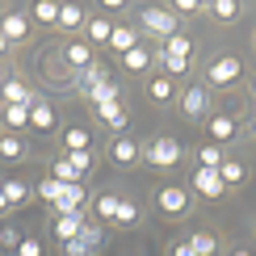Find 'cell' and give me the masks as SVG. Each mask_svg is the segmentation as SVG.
Masks as SVG:
<instances>
[{
	"instance_id": "1",
	"label": "cell",
	"mask_w": 256,
	"mask_h": 256,
	"mask_svg": "<svg viewBox=\"0 0 256 256\" xmlns=\"http://www.w3.org/2000/svg\"><path fill=\"white\" fill-rule=\"evenodd\" d=\"M138 26H143L147 34H156V38H172V34H180V17L172 13V8H160V4L138 8Z\"/></svg>"
},
{
	"instance_id": "2",
	"label": "cell",
	"mask_w": 256,
	"mask_h": 256,
	"mask_svg": "<svg viewBox=\"0 0 256 256\" xmlns=\"http://www.w3.org/2000/svg\"><path fill=\"white\" fill-rule=\"evenodd\" d=\"M240 72H244L240 55H218V59L206 68V88H231V84L240 80Z\"/></svg>"
},
{
	"instance_id": "3",
	"label": "cell",
	"mask_w": 256,
	"mask_h": 256,
	"mask_svg": "<svg viewBox=\"0 0 256 256\" xmlns=\"http://www.w3.org/2000/svg\"><path fill=\"white\" fill-rule=\"evenodd\" d=\"M180 114H185L189 122H206L210 118V88L206 84H189V88L180 92Z\"/></svg>"
},
{
	"instance_id": "4",
	"label": "cell",
	"mask_w": 256,
	"mask_h": 256,
	"mask_svg": "<svg viewBox=\"0 0 256 256\" xmlns=\"http://www.w3.org/2000/svg\"><path fill=\"white\" fill-rule=\"evenodd\" d=\"M143 160L152 168H172L176 160H180V143H176V138H168V134H160V138H152V143L143 147Z\"/></svg>"
},
{
	"instance_id": "5",
	"label": "cell",
	"mask_w": 256,
	"mask_h": 256,
	"mask_svg": "<svg viewBox=\"0 0 256 256\" xmlns=\"http://www.w3.org/2000/svg\"><path fill=\"white\" fill-rule=\"evenodd\" d=\"M156 206H160V214L164 218H180L189 210V189H180V185H160L156 189Z\"/></svg>"
},
{
	"instance_id": "6",
	"label": "cell",
	"mask_w": 256,
	"mask_h": 256,
	"mask_svg": "<svg viewBox=\"0 0 256 256\" xmlns=\"http://www.w3.org/2000/svg\"><path fill=\"white\" fill-rule=\"evenodd\" d=\"M30 30H34V21H30L26 8H8V13L0 17V38H4L8 46H13V42H26Z\"/></svg>"
},
{
	"instance_id": "7",
	"label": "cell",
	"mask_w": 256,
	"mask_h": 256,
	"mask_svg": "<svg viewBox=\"0 0 256 256\" xmlns=\"http://www.w3.org/2000/svg\"><path fill=\"white\" fill-rule=\"evenodd\" d=\"M84 227H88L84 210H76V214H55V222H50V231H55L59 248H63V244H76V240L84 236Z\"/></svg>"
},
{
	"instance_id": "8",
	"label": "cell",
	"mask_w": 256,
	"mask_h": 256,
	"mask_svg": "<svg viewBox=\"0 0 256 256\" xmlns=\"http://www.w3.org/2000/svg\"><path fill=\"white\" fill-rule=\"evenodd\" d=\"M236 134H240V122L231 118V114H210V118H206V138H210L214 147L231 143Z\"/></svg>"
},
{
	"instance_id": "9",
	"label": "cell",
	"mask_w": 256,
	"mask_h": 256,
	"mask_svg": "<svg viewBox=\"0 0 256 256\" xmlns=\"http://www.w3.org/2000/svg\"><path fill=\"white\" fill-rule=\"evenodd\" d=\"M110 160H114L118 168H130V164H138V160H143V147H138L130 134H114V143H110Z\"/></svg>"
},
{
	"instance_id": "10",
	"label": "cell",
	"mask_w": 256,
	"mask_h": 256,
	"mask_svg": "<svg viewBox=\"0 0 256 256\" xmlns=\"http://www.w3.org/2000/svg\"><path fill=\"white\" fill-rule=\"evenodd\" d=\"M30 126H34L38 134H55L59 130V110L34 97V105H30Z\"/></svg>"
},
{
	"instance_id": "11",
	"label": "cell",
	"mask_w": 256,
	"mask_h": 256,
	"mask_svg": "<svg viewBox=\"0 0 256 256\" xmlns=\"http://www.w3.org/2000/svg\"><path fill=\"white\" fill-rule=\"evenodd\" d=\"M63 63H68V68H76V72H88L92 63H97V55H92V46L84 38H76V42H68V46H63Z\"/></svg>"
},
{
	"instance_id": "12",
	"label": "cell",
	"mask_w": 256,
	"mask_h": 256,
	"mask_svg": "<svg viewBox=\"0 0 256 256\" xmlns=\"http://www.w3.org/2000/svg\"><path fill=\"white\" fill-rule=\"evenodd\" d=\"M0 105H34V92H30V84L21 76H8L0 84Z\"/></svg>"
},
{
	"instance_id": "13",
	"label": "cell",
	"mask_w": 256,
	"mask_h": 256,
	"mask_svg": "<svg viewBox=\"0 0 256 256\" xmlns=\"http://www.w3.org/2000/svg\"><path fill=\"white\" fill-rule=\"evenodd\" d=\"M194 194H202L206 202H218L222 194H227V185H222L218 172H206V168H198L194 172Z\"/></svg>"
},
{
	"instance_id": "14",
	"label": "cell",
	"mask_w": 256,
	"mask_h": 256,
	"mask_svg": "<svg viewBox=\"0 0 256 256\" xmlns=\"http://www.w3.org/2000/svg\"><path fill=\"white\" fill-rule=\"evenodd\" d=\"M97 118L110 126L114 134H126V126H130V114L122 110V101H110V105H97Z\"/></svg>"
},
{
	"instance_id": "15",
	"label": "cell",
	"mask_w": 256,
	"mask_h": 256,
	"mask_svg": "<svg viewBox=\"0 0 256 256\" xmlns=\"http://www.w3.org/2000/svg\"><path fill=\"white\" fill-rule=\"evenodd\" d=\"M26 156H30V143L21 134H0V160L4 164H21Z\"/></svg>"
},
{
	"instance_id": "16",
	"label": "cell",
	"mask_w": 256,
	"mask_h": 256,
	"mask_svg": "<svg viewBox=\"0 0 256 256\" xmlns=\"http://www.w3.org/2000/svg\"><path fill=\"white\" fill-rule=\"evenodd\" d=\"M84 202H88L84 185H63V198L55 202V214H76V210H84Z\"/></svg>"
},
{
	"instance_id": "17",
	"label": "cell",
	"mask_w": 256,
	"mask_h": 256,
	"mask_svg": "<svg viewBox=\"0 0 256 256\" xmlns=\"http://www.w3.org/2000/svg\"><path fill=\"white\" fill-rule=\"evenodd\" d=\"M110 34H114V21L110 17H88L84 21V42H88V46H105V42H110Z\"/></svg>"
},
{
	"instance_id": "18",
	"label": "cell",
	"mask_w": 256,
	"mask_h": 256,
	"mask_svg": "<svg viewBox=\"0 0 256 256\" xmlns=\"http://www.w3.org/2000/svg\"><path fill=\"white\" fill-rule=\"evenodd\" d=\"M172 97H176V84L168 80L164 72H160V76H152V80H147V101H156V105H168Z\"/></svg>"
},
{
	"instance_id": "19",
	"label": "cell",
	"mask_w": 256,
	"mask_h": 256,
	"mask_svg": "<svg viewBox=\"0 0 256 256\" xmlns=\"http://www.w3.org/2000/svg\"><path fill=\"white\" fill-rule=\"evenodd\" d=\"M84 21H88L84 4H59V30H63V34H72V30H84Z\"/></svg>"
},
{
	"instance_id": "20",
	"label": "cell",
	"mask_w": 256,
	"mask_h": 256,
	"mask_svg": "<svg viewBox=\"0 0 256 256\" xmlns=\"http://www.w3.org/2000/svg\"><path fill=\"white\" fill-rule=\"evenodd\" d=\"M110 50H118V55H126V50H134L138 46V34H134V26H114V34L110 42H105Z\"/></svg>"
},
{
	"instance_id": "21",
	"label": "cell",
	"mask_w": 256,
	"mask_h": 256,
	"mask_svg": "<svg viewBox=\"0 0 256 256\" xmlns=\"http://www.w3.org/2000/svg\"><path fill=\"white\" fill-rule=\"evenodd\" d=\"M84 97H88V101H92V110H97V105L118 101V97H122V88H118V80H101V84H92V88L84 92Z\"/></svg>"
},
{
	"instance_id": "22",
	"label": "cell",
	"mask_w": 256,
	"mask_h": 256,
	"mask_svg": "<svg viewBox=\"0 0 256 256\" xmlns=\"http://www.w3.org/2000/svg\"><path fill=\"white\" fill-rule=\"evenodd\" d=\"M4 134H17V130H26L30 126V105H4Z\"/></svg>"
},
{
	"instance_id": "23",
	"label": "cell",
	"mask_w": 256,
	"mask_h": 256,
	"mask_svg": "<svg viewBox=\"0 0 256 256\" xmlns=\"http://www.w3.org/2000/svg\"><path fill=\"white\" fill-rule=\"evenodd\" d=\"M63 152H92V134L84 126H68L63 130Z\"/></svg>"
},
{
	"instance_id": "24",
	"label": "cell",
	"mask_w": 256,
	"mask_h": 256,
	"mask_svg": "<svg viewBox=\"0 0 256 256\" xmlns=\"http://www.w3.org/2000/svg\"><path fill=\"white\" fill-rule=\"evenodd\" d=\"M30 21L34 26H59V0H38L30 8Z\"/></svg>"
},
{
	"instance_id": "25",
	"label": "cell",
	"mask_w": 256,
	"mask_h": 256,
	"mask_svg": "<svg viewBox=\"0 0 256 256\" xmlns=\"http://www.w3.org/2000/svg\"><path fill=\"white\" fill-rule=\"evenodd\" d=\"M0 189H4V198H8V210H13V206H26V202H30V185H26L21 176L0 180Z\"/></svg>"
},
{
	"instance_id": "26",
	"label": "cell",
	"mask_w": 256,
	"mask_h": 256,
	"mask_svg": "<svg viewBox=\"0 0 256 256\" xmlns=\"http://www.w3.org/2000/svg\"><path fill=\"white\" fill-rule=\"evenodd\" d=\"M118 206H122V198H118V194H97V198H92V210H97V218H101V222H114Z\"/></svg>"
},
{
	"instance_id": "27",
	"label": "cell",
	"mask_w": 256,
	"mask_h": 256,
	"mask_svg": "<svg viewBox=\"0 0 256 256\" xmlns=\"http://www.w3.org/2000/svg\"><path fill=\"white\" fill-rule=\"evenodd\" d=\"M160 55H176V59H189V55H194V38H185V34H172V38H164Z\"/></svg>"
},
{
	"instance_id": "28",
	"label": "cell",
	"mask_w": 256,
	"mask_h": 256,
	"mask_svg": "<svg viewBox=\"0 0 256 256\" xmlns=\"http://www.w3.org/2000/svg\"><path fill=\"white\" fill-rule=\"evenodd\" d=\"M122 68H126V72H152V50H147V46L126 50V55H122Z\"/></svg>"
},
{
	"instance_id": "29",
	"label": "cell",
	"mask_w": 256,
	"mask_h": 256,
	"mask_svg": "<svg viewBox=\"0 0 256 256\" xmlns=\"http://www.w3.org/2000/svg\"><path fill=\"white\" fill-rule=\"evenodd\" d=\"M222 147H214V143H206V147H198V168H206V172H218L222 168Z\"/></svg>"
},
{
	"instance_id": "30",
	"label": "cell",
	"mask_w": 256,
	"mask_h": 256,
	"mask_svg": "<svg viewBox=\"0 0 256 256\" xmlns=\"http://www.w3.org/2000/svg\"><path fill=\"white\" fill-rule=\"evenodd\" d=\"M218 176H222V185H244V180H248V168L240 164V160H222V168H218Z\"/></svg>"
},
{
	"instance_id": "31",
	"label": "cell",
	"mask_w": 256,
	"mask_h": 256,
	"mask_svg": "<svg viewBox=\"0 0 256 256\" xmlns=\"http://www.w3.org/2000/svg\"><path fill=\"white\" fill-rule=\"evenodd\" d=\"M210 8V17L222 21V26H231V21H240V4L236 0H214V4H206Z\"/></svg>"
},
{
	"instance_id": "32",
	"label": "cell",
	"mask_w": 256,
	"mask_h": 256,
	"mask_svg": "<svg viewBox=\"0 0 256 256\" xmlns=\"http://www.w3.org/2000/svg\"><path fill=\"white\" fill-rule=\"evenodd\" d=\"M189 244H194L198 256H214V252H218V236H214V231H194Z\"/></svg>"
},
{
	"instance_id": "33",
	"label": "cell",
	"mask_w": 256,
	"mask_h": 256,
	"mask_svg": "<svg viewBox=\"0 0 256 256\" xmlns=\"http://www.w3.org/2000/svg\"><path fill=\"white\" fill-rule=\"evenodd\" d=\"M63 160L72 164V172H76L80 180H84V172H92V164H97V160H92V152H63Z\"/></svg>"
},
{
	"instance_id": "34",
	"label": "cell",
	"mask_w": 256,
	"mask_h": 256,
	"mask_svg": "<svg viewBox=\"0 0 256 256\" xmlns=\"http://www.w3.org/2000/svg\"><path fill=\"white\" fill-rule=\"evenodd\" d=\"M34 194H38L42 202H46V206H55V202L63 198V180H55V176H46V180H38V189H34Z\"/></svg>"
},
{
	"instance_id": "35",
	"label": "cell",
	"mask_w": 256,
	"mask_h": 256,
	"mask_svg": "<svg viewBox=\"0 0 256 256\" xmlns=\"http://www.w3.org/2000/svg\"><path fill=\"white\" fill-rule=\"evenodd\" d=\"M114 227H138V206H134V202H122V206H118Z\"/></svg>"
},
{
	"instance_id": "36",
	"label": "cell",
	"mask_w": 256,
	"mask_h": 256,
	"mask_svg": "<svg viewBox=\"0 0 256 256\" xmlns=\"http://www.w3.org/2000/svg\"><path fill=\"white\" fill-rule=\"evenodd\" d=\"M101 80H110V72H105L101 63H92L88 72H80V92H88L92 84H101Z\"/></svg>"
},
{
	"instance_id": "37",
	"label": "cell",
	"mask_w": 256,
	"mask_h": 256,
	"mask_svg": "<svg viewBox=\"0 0 256 256\" xmlns=\"http://www.w3.org/2000/svg\"><path fill=\"white\" fill-rule=\"evenodd\" d=\"M50 176H55V180H63V185H80V176L76 172H72V164H68V160H55V164H50Z\"/></svg>"
},
{
	"instance_id": "38",
	"label": "cell",
	"mask_w": 256,
	"mask_h": 256,
	"mask_svg": "<svg viewBox=\"0 0 256 256\" xmlns=\"http://www.w3.org/2000/svg\"><path fill=\"white\" fill-rule=\"evenodd\" d=\"M160 63H164V76L168 80L180 76V72H189V59H176V55H160Z\"/></svg>"
},
{
	"instance_id": "39",
	"label": "cell",
	"mask_w": 256,
	"mask_h": 256,
	"mask_svg": "<svg viewBox=\"0 0 256 256\" xmlns=\"http://www.w3.org/2000/svg\"><path fill=\"white\" fill-rule=\"evenodd\" d=\"M202 8H206L202 0H172V13L176 17H194V13H202Z\"/></svg>"
},
{
	"instance_id": "40",
	"label": "cell",
	"mask_w": 256,
	"mask_h": 256,
	"mask_svg": "<svg viewBox=\"0 0 256 256\" xmlns=\"http://www.w3.org/2000/svg\"><path fill=\"white\" fill-rule=\"evenodd\" d=\"M17 256H46V248H42L38 240H26V236H21V244H17Z\"/></svg>"
},
{
	"instance_id": "41",
	"label": "cell",
	"mask_w": 256,
	"mask_h": 256,
	"mask_svg": "<svg viewBox=\"0 0 256 256\" xmlns=\"http://www.w3.org/2000/svg\"><path fill=\"white\" fill-rule=\"evenodd\" d=\"M17 244H21V231H13V227H0V248L17 252Z\"/></svg>"
},
{
	"instance_id": "42",
	"label": "cell",
	"mask_w": 256,
	"mask_h": 256,
	"mask_svg": "<svg viewBox=\"0 0 256 256\" xmlns=\"http://www.w3.org/2000/svg\"><path fill=\"white\" fill-rule=\"evenodd\" d=\"M63 256H92V248H88V244H63Z\"/></svg>"
},
{
	"instance_id": "43",
	"label": "cell",
	"mask_w": 256,
	"mask_h": 256,
	"mask_svg": "<svg viewBox=\"0 0 256 256\" xmlns=\"http://www.w3.org/2000/svg\"><path fill=\"white\" fill-rule=\"evenodd\" d=\"M172 256H198V252H194V244H189V236L172 244Z\"/></svg>"
},
{
	"instance_id": "44",
	"label": "cell",
	"mask_w": 256,
	"mask_h": 256,
	"mask_svg": "<svg viewBox=\"0 0 256 256\" xmlns=\"http://www.w3.org/2000/svg\"><path fill=\"white\" fill-rule=\"evenodd\" d=\"M231 256H256L252 248H231Z\"/></svg>"
},
{
	"instance_id": "45",
	"label": "cell",
	"mask_w": 256,
	"mask_h": 256,
	"mask_svg": "<svg viewBox=\"0 0 256 256\" xmlns=\"http://www.w3.org/2000/svg\"><path fill=\"white\" fill-rule=\"evenodd\" d=\"M4 210H8V198H4V189H0V214H4Z\"/></svg>"
},
{
	"instance_id": "46",
	"label": "cell",
	"mask_w": 256,
	"mask_h": 256,
	"mask_svg": "<svg viewBox=\"0 0 256 256\" xmlns=\"http://www.w3.org/2000/svg\"><path fill=\"white\" fill-rule=\"evenodd\" d=\"M0 55H8V42H4V38H0Z\"/></svg>"
},
{
	"instance_id": "47",
	"label": "cell",
	"mask_w": 256,
	"mask_h": 256,
	"mask_svg": "<svg viewBox=\"0 0 256 256\" xmlns=\"http://www.w3.org/2000/svg\"><path fill=\"white\" fill-rule=\"evenodd\" d=\"M252 134H256V114H252Z\"/></svg>"
},
{
	"instance_id": "48",
	"label": "cell",
	"mask_w": 256,
	"mask_h": 256,
	"mask_svg": "<svg viewBox=\"0 0 256 256\" xmlns=\"http://www.w3.org/2000/svg\"><path fill=\"white\" fill-rule=\"evenodd\" d=\"M252 92H256V80H252Z\"/></svg>"
}]
</instances>
